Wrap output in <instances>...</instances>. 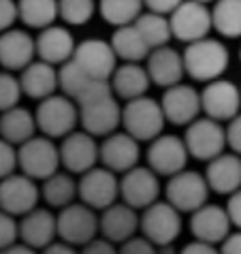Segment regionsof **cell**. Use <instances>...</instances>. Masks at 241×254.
<instances>
[{
  "label": "cell",
  "mask_w": 241,
  "mask_h": 254,
  "mask_svg": "<svg viewBox=\"0 0 241 254\" xmlns=\"http://www.w3.org/2000/svg\"><path fill=\"white\" fill-rule=\"evenodd\" d=\"M226 211L231 216L233 227L241 229V188L235 190L233 194H229V203H226Z\"/></svg>",
  "instance_id": "cell-45"
},
{
  "label": "cell",
  "mask_w": 241,
  "mask_h": 254,
  "mask_svg": "<svg viewBox=\"0 0 241 254\" xmlns=\"http://www.w3.org/2000/svg\"><path fill=\"white\" fill-rule=\"evenodd\" d=\"M60 160L68 173L83 175L101 162V143L88 130H73L62 139Z\"/></svg>",
  "instance_id": "cell-12"
},
{
  "label": "cell",
  "mask_w": 241,
  "mask_h": 254,
  "mask_svg": "<svg viewBox=\"0 0 241 254\" xmlns=\"http://www.w3.org/2000/svg\"><path fill=\"white\" fill-rule=\"evenodd\" d=\"M167 201L173 207H177L181 214H192L198 207L207 203V196L211 188L207 184V178L196 171H180L173 178H169L167 184Z\"/></svg>",
  "instance_id": "cell-9"
},
{
  "label": "cell",
  "mask_w": 241,
  "mask_h": 254,
  "mask_svg": "<svg viewBox=\"0 0 241 254\" xmlns=\"http://www.w3.org/2000/svg\"><path fill=\"white\" fill-rule=\"evenodd\" d=\"M75 39L64 26H47L37 37V58L49 62L54 66H60L68 62L75 54Z\"/></svg>",
  "instance_id": "cell-24"
},
{
  "label": "cell",
  "mask_w": 241,
  "mask_h": 254,
  "mask_svg": "<svg viewBox=\"0 0 241 254\" xmlns=\"http://www.w3.org/2000/svg\"><path fill=\"white\" fill-rule=\"evenodd\" d=\"M109 83L118 98L132 101L137 96L147 94V90L152 86V79H150L147 68L141 66L139 62H124V64H120L113 70Z\"/></svg>",
  "instance_id": "cell-28"
},
{
  "label": "cell",
  "mask_w": 241,
  "mask_h": 254,
  "mask_svg": "<svg viewBox=\"0 0 241 254\" xmlns=\"http://www.w3.org/2000/svg\"><path fill=\"white\" fill-rule=\"evenodd\" d=\"M214 30L226 39L241 37V0H216L211 9Z\"/></svg>",
  "instance_id": "cell-35"
},
{
  "label": "cell",
  "mask_w": 241,
  "mask_h": 254,
  "mask_svg": "<svg viewBox=\"0 0 241 254\" xmlns=\"http://www.w3.org/2000/svg\"><path fill=\"white\" fill-rule=\"evenodd\" d=\"M19 237V222L15 220V216L9 211L0 209V250L6 246H13Z\"/></svg>",
  "instance_id": "cell-40"
},
{
  "label": "cell",
  "mask_w": 241,
  "mask_h": 254,
  "mask_svg": "<svg viewBox=\"0 0 241 254\" xmlns=\"http://www.w3.org/2000/svg\"><path fill=\"white\" fill-rule=\"evenodd\" d=\"M19 19L34 30H43L60 17L58 0H17Z\"/></svg>",
  "instance_id": "cell-32"
},
{
  "label": "cell",
  "mask_w": 241,
  "mask_h": 254,
  "mask_svg": "<svg viewBox=\"0 0 241 254\" xmlns=\"http://www.w3.org/2000/svg\"><path fill=\"white\" fill-rule=\"evenodd\" d=\"M17 19H19L17 0H0V32L13 28Z\"/></svg>",
  "instance_id": "cell-42"
},
{
  "label": "cell",
  "mask_w": 241,
  "mask_h": 254,
  "mask_svg": "<svg viewBox=\"0 0 241 254\" xmlns=\"http://www.w3.org/2000/svg\"><path fill=\"white\" fill-rule=\"evenodd\" d=\"M17 167H19L17 145H13L6 139L0 137V180H4V178H9L11 173H15Z\"/></svg>",
  "instance_id": "cell-39"
},
{
  "label": "cell",
  "mask_w": 241,
  "mask_h": 254,
  "mask_svg": "<svg viewBox=\"0 0 241 254\" xmlns=\"http://www.w3.org/2000/svg\"><path fill=\"white\" fill-rule=\"evenodd\" d=\"M147 73H150L152 83L160 88H171L175 83H180L186 75V64H183V54L177 49L162 45L156 47L147 56Z\"/></svg>",
  "instance_id": "cell-22"
},
{
  "label": "cell",
  "mask_w": 241,
  "mask_h": 254,
  "mask_svg": "<svg viewBox=\"0 0 241 254\" xmlns=\"http://www.w3.org/2000/svg\"><path fill=\"white\" fill-rule=\"evenodd\" d=\"M183 141H186L190 156L203 162L214 160L229 145L226 143V126H222V122L207 116L196 118L194 122L188 124Z\"/></svg>",
  "instance_id": "cell-7"
},
{
  "label": "cell",
  "mask_w": 241,
  "mask_h": 254,
  "mask_svg": "<svg viewBox=\"0 0 241 254\" xmlns=\"http://www.w3.org/2000/svg\"><path fill=\"white\" fill-rule=\"evenodd\" d=\"M37 58V39L30 32L9 28L0 32V66L11 73L24 70Z\"/></svg>",
  "instance_id": "cell-19"
},
{
  "label": "cell",
  "mask_w": 241,
  "mask_h": 254,
  "mask_svg": "<svg viewBox=\"0 0 241 254\" xmlns=\"http://www.w3.org/2000/svg\"><path fill=\"white\" fill-rule=\"evenodd\" d=\"M226 143H229L233 152L241 156V114L229 120V126H226Z\"/></svg>",
  "instance_id": "cell-43"
},
{
  "label": "cell",
  "mask_w": 241,
  "mask_h": 254,
  "mask_svg": "<svg viewBox=\"0 0 241 254\" xmlns=\"http://www.w3.org/2000/svg\"><path fill=\"white\" fill-rule=\"evenodd\" d=\"M0 254H37V250L28 244H13V246H6V248L0 250Z\"/></svg>",
  "instance_id": "cell-50"
},
{
  "label": "cell",
  "mask_w": 241,
  "mask_h": 254,
  "mask_svg": "<svg viewBox=\"0 0 241 254\" xmlns=\"http://www.w3.org/2000/svg\"><path fill=\"white\" fill-rule=\"evenodd\" d=\"M239 58H241V49H239Z\"/></svg>",
  "instance_id": "cell-52"
},
{
  "label": "cell",
  "mask_w": 241,
  "mask_h": 254,
  "mask_svg": "<svg viewBox=\"0 0 241 254\" xmlns=\"http://www.w3.org/2000/svg\"><path fill=\"white\" fill-rule=\"evenodd\" d=\"M41 190L37 180L28 178L26 173H11L9 178L0 180V209L13 216H26L39 203Z\"/></svg>",
  "instance_id": "cell-16"
},
{
  "label": "cell",
  "mask_w": 241,
  "mask_h": 254,
  "mask_svg": "<svg viewBox=\"0 0 241 254\" xmlns=\"http://www.w3.org/2000/svg\"><path fill=\"white\" fill-rule=\"evenodd\" d=\"M160 105L167 116V122H171L175 126H188L190 122H194L203 111L201 92L181 81L171 88H165Z\"/></svg>",
  "instance_id": "cell-18"
},
{
  "label": "cell",
  "mask_w": 241,
  "mask_h": 254,
  "mask_svg": "<svg viewBox=\"0 0 241 254\" xmlns=\"http://www.w3.org/2000/svg\"><path fill=\"white\" fill-rule=\"evenodd\" d=\"M141 233L158 248L171 246L181 233V211L169 201H156L141 214Z\"/></svg>",
  "instance_id": "cell-8"
},
{
  "label": "cell",
  "mask_w": 241,
  "mask_h": 254,
  "mask_svg": "<svg viewBox=\"0 0 241 254\" xmlns=\"http://www.w3.org/2000/svg\"><path fill=\"white\" fill-rule=\"evenodd\" d=\"M22 94L24 90L19 83V77H15L11 70H0V114L19 105Z\"/></svg>",
  "instance_id": "cell-38"
},
{
  "label": "cell",
  "mask_w": 241,
  "mask_h": 254,
  "mask_svg": "<svg viewBox=\"0 0 241 254\" xmlns=\"http://www.w3.org/2000/svg\"><path fill=\"white\" fill-rule=\"evenodd\" d=\"M209 188L218 194H233L241 188V156L239 154H220L207 162L205 169Z\"/></svg>",
  "instance_id": "cell-26"
},
{
  "label": "cell",
  "mask_w": 241,
  "mask_h": 254,
  "mask_svg": "<svg viewBox=\"0 0 241 254\" xmlns=\"http://www.w3.org/2000/svg\"><path fill=\"white\" fill-rule=\"evenodd\" d=\"M37 130H39L37 118H34L30 109L15 105V107L0 114V137L6 139L13 145L26 143L28 139L34 137Z\"/></svg>",
  "instance_id": "cell-29"
},
{
  "label": "cell",
  "mask_w": 241,
  "mask_h": 254,
  "mask_svg": "<svg viewBox=\"0 0 241 254\" xmlns=\"http://www.w3.org/2000/svg\"><path fill=\"white\" fill-rule=\"evenodd\" d=\"M111 45L116 49L118 58L124 62H141L147 60L150 56V45L145 43V39L141 37V32L137 30L134 24H126V26H118L116 32L111 37Z\"/></svg>",
  "instance_id": "cell-30"
},
{
  "label": "cell",
  "mask_w": 241,
  "mask_h": 254,
  "mask_svg": "<svg viewBox=\"0 0 241 254\" xmlns=\"http://www.w3.org/2000/svg\"><path fill=\"white\" fill-rule=\"evenodd\" d=\"M141 141H137L128 132H111L101 143V162L103 167L111 169L113 173H126L139 165Z\"/></svg>",
  "instance_id": "cell-20"
},
{
  "label": "cell",
  "mask_w": 241,
  "mask_h": 254,
  "mask_svg": "<svg viewBox=\"0 0 241 254\" xmlns=\"http://www.w3.org/2000/svg\"><path fill=\"white\" fill-rule=\"evenodd\" d=\"M190 152L186 141L175 135H160L156 137L147 147V167L165 178H173L186 169Z\"/></svg>",
  "instance_id": "cell-14"
},
{
  "label": "cell",
  "mask_w": 241,
  "mask_h": 254,
  "mask_svg": "<svg viewBox=\"0 0 241 254\" xmlns=\"http://www.w3.org/2000/svg\"><path fill=\"white\" fill-rule=\"evenodd\" d=\"M41 194L47 205L52 207H66L75 201V196H79V186L77 182L70 178V173H60L56 171L52 178L43 180V188H41Z\"/></svg>",
  "instance_id": "cell-31"
},
{
  "label": "cell",
  "mask_w": 241,
  "mask_h": 254,
  "mask_svg": "<svg viewBox=\"0 0 241 254\" xmlns=\"http://www.w3.org/2000/svg\"><path fill=\"white\" fill-rule=\"evenodd\" d=\"M118 250H120V254H158V246L152 244L145 235H141V237L134 235L120 244Z\"/></svg>",
  "instance_id": "cell-41"
},
{
  "label": "cell",
  "mask_w": 241,
  "mask_h": 254,
  "mask_svg": "<svg viewBox=\"0 0 241 254\" xmlns=\"http://www.w3.org/2000/svg\"><path fill=\"white\" fill-rule=\"evenodd\" d=\"M56 235H58V220L49 209L34 207L19 220V239L32 246L34 250H43L54 244Z\"/></svg>",
  "instance_id": "cell-25"
},
{
  "label": "cell",
  "mask_w": 241,
  "mask_h": 254,
  "mask_svg": "<svg viewBox=\"0 0 241 254\" xmlns=\"http://www.w3.org/2000/svg\"><path fill=\"white\" fill-rule=\"evenodd\" d=\"M58 237L70 246H86L101 233V216L86 203H70L56 216Z\"/></svg>",
  "instance_id": "cell-6"
},
{
  "label": "cell",
  "mask_w": 241,
  "mask_h": 254,
  "mask_svg": "<svg viewBox=\"0 0 241 254\" xmlns=\"http://www.w3.org/2000/svg\"><path fill=\"white\" fill-rule=\"evenodd\" d=\"M165 124L167 116L162 111V105L147 94L126 101L122 107V126L137 141H154L162 135Z\"/></svg>",
  "instance_id": "cell-3"
},
{
  "label": "cell",
  "mask_w": 241,
  "mask_h": 254,
  "mask_svg": "<svg viewBox=\"0 0 241 254\" xmlns=\"http://www.w3.org/2000/svg\"><path fill=\"white\" fill-rule=\"evenodd\" d=\"M180 254H222L218 248H216V244H207V242H192V244H188L186 248H183Z\"/></svg>",
  "instance_id": "cell-47"
},
{
  "label": "cell",
  "mask_w": 241,
  "mask_h": 254,
  "mask_svg": "<svg viewBox=\"0 0 241 254\" xmlns=\"http://www.w3.org/2000/svg\"><path fill=\"white\" fill-rule=\"evenodd\" d=\"M60 19L68 26H83L88 24L96 11L94 0H58Z\"/></svg>",
  "instance_id": "cell-37"
},
{
  "label": "cell",
  "mask_w": 241,
  "mask_h": 254,
  "mask_svg": "<svg viewBox=\"0 0 241 254\" xmlns=\"http://www.w3.org/2000/svg\"><path fill=\"white\" fill-rule=\"evenodd\" d=\"M17 160L22 173H26L32 180H47L58 171L60 160V147L54 143L52 137H37L28 139L26 143L17 145Z\"/></svg>",
  "instance_id": "cell-5"
},
{
  "label": "cell",
  "mask_w": 241,
  "mask_h": 254,
  "mask_svg": "<svg viewBox=\"0 0 241 254\" xmlns=\"http://www.w3.org/2000/svg\"><path fill=\"white\" fill-rule=\"evenodd\" d=\"M134 26H137V30L141 32V37L145 39V43L150 45V49L169 45V41L173 37L169 15H162V13H156V11L141 13L137 17V22H134Z\"/></svg>",
  "instance_id": "cell-34"
},
{
  "label": "cell",
  "mask_w": 241,
  "mask_h": 254,
  "mask_svg": "<svg viewBox=\"0 0 241 254\" xmlns=\"http://www.w3.org/2000/svg\"><path fill=\"white\" fill-rule=\"evenodd\" d=\"M73 60L79 64L88 75L94 79H105L109 81L113 70L118 68V54L113 49L111 41L103 39H86L75 47Z\"/></svg>",
  "instance_id": "cell-17"
},
{
  "label": "cell",
  "mask_w": 241,
  "mask_h": 254,
  "mask_svg": "<svg viewBox=\"0 0 241 254\" xmlns=\"http://www.w3.org/2000/svg\"><path fill=\"white\" fill-rule=\"evenodd\" d=\"M220 252L222 254H241V229L237 233H231V235L224 239Z\"/></svg>",
  "instance_id": "cell-48"
},
{
  "label": "cell",
  "mask_w": 241,
  "mask_h": 254,
  "mask_svg": "<svg viewBox=\"0 0 241 254\" xmlns=\"http://www.w3.org/2000/svg\"><path fill=\"white\" fill-rule=\"evenodd\" d=\"M19 83L28 98L43 101L58 90V68L45 60H32L24 70H19Z\"/></svg>",
  "instance_id": "cell-27"
},
{
  "label": "cell",
  "mask_w": 241,
  "mask_h": 254,
  "mask_svg": "<svg viewBox=\"0 0 241 254\" xmlns=\"http://www.w3.org/2000/svg\"><path fill=\"white\" fill-rule=\"evenodd\" d=\"M79 186V199L92 209L103 211L120 199V180L107 167H94L81 175L77 182Z\"/></svg>",
  "instance_id": "cell-11"
},
{
  "label": "cell",
  "mask_w": 241,
  "mask_h": 254,
  "mask_svg": "<svg viewBox=\"0 0 241 254\" xmlns=\"http://www.w3.org/2000/svg\"><path fill=\"white\" fill-rule=\"evenodd\" d=\"M201 2H207L209 4V2H216V0H201Z\"/></svg>",
  "instance_id": "cell-51"
},
{
  "label": "cell",
  "mask_w": 241,
  "mask_h": 254,
  "mask_svg": "<svg viewBox=\"0 0 241 254\" xmlns=\"http://www.w3.org/2000/svg\"><path fill=\"white\" fill-rule=\"evenodd\" d=\"M231 54L226 45L218 39H198L188 43L183 52V64H186V75L192 77L194 81H214L224 75L229 68Z\"/></svg>",
  "instance_id": "cell-2"
},
{
  "label": "cell",
  "mask_w": 241,
  "mask_h": 254,
  "mask_svg": "<svg viewBox=\"0 0 241 254\" xmlns=\"http://www.w3.org/2000/svg\"><path fill=\"white\" fill-rule=\"evenodd\" d=\"M96 81H101V79H94L92 75H88L73 58H70L68 62H64V64H60V68H58V86L62 90V94L73 98L75 103L79 101V98L86 94Z\"/></svg>",
  "instance_id": "cell-33"
},
{
  "label": "cell",
  "mask_w": 241,
  "mask_h": 254,
  "mask_svg": "<svg viewBox=\"0 0 241 254\" xmlns=\"http://www.w3.org/2000/svg\"><path fill=\"white\" fill-rule=\"evenodd\" d=\"M81 254H120V250L116 248V244L109 242L107 237H103V239L94 237L92 242H88L86 246H83Z\"/></svg>",
  "instance_id": "cell-44"
},
{
  "label": "cell",
  "mask_w": 241,
  "mask_h": 254,
  "mask_svg": "<svg viewBox=\"0 0 241 254\" xmlns=\"http://www.w3.org/2000/svg\"><path fill=\"white\" fill-rule=\"evenodd\" d=\"M233 222L226 207L220 205H207L198 207L190 214V231L198 242L207 244H222L226 237L231 235Z\"/></svg>",
  "instance_id": "cell-21"
},
{
  "label": "cell",
  "mask_w": 241,
  "mask_h": 254,
  "mask_svg": "<svg viewBox=\"0 0 241 254\" xmlns=\"http://www.w3.org/2000/svg\"><path fill=\"white\" fill-rule=\"evenodd\" d=\"M203 114L214 118L218 122H229L241 109V88L229 79L218 77L214 81H207V86L201 92Z\"/></svg>",
  "instance_id": "cell-15"
},
{
  "label": "cell",
  "mask_w": 241,
  "mask_h": 254,
  "mask_svg": "<svg viewBox=\"0 0 241 254\" xmlns=\"http://www.w3.org/2000/svg\"><path fill=\"white\" fill-rule=\"evenodd\" d=\"M139 209L130 207L128 203H113L101 214V233L113 244H122L126 239L137 235V229L141 227Z\"/></svg>",
  "instance_id": "cell-23"
},
{
  "label": "cell",
  "mask_w": 241,
  "mask_h": 254,
  "mask_svg": "<svg viewBox=\"0 0 241 254\" xmlns=\"http://www.w3.org/2000/svg\"><path fill=\"white\" fill-rule=\"evenodd\" d=\"M143 0H98V11L103 19L111 26L134 24L143 13Z\"/></svg>",
  "instance_id": "cell-36"
},
{
  "label": "cell",
  "mask_w": 241,
  "mask_h": 254,
  "mask_svg": "<svg viewBox=\"0 0 241 254\" xmlns=\"http://www.w3.org/2000/svg\"><path fill=\"white\" fill-rule=\"evenodd\" d=\"M181 2L183 0H143L147 11H156V13H162V15H171Z\"/></svg>",
  "instance_id": "cell-46"
},
{
  "label": "cell",
  "mask_w": 241,
  "mask_h": 254,
  "mask_svg": "<svg viewBox=\"0 0 241 254\" xmlns=\"http://www.w3.org/2000/svg\"><path fill=\"white\" fill-rule=\"evenodd\" d=\"M169 19H171L173 37L177 41H183V43L205 39L214 28L211 9L207 6V2H201V0H183L169 15Z\"/></svg>",
  "instance_id": "cell-10"
},
{
  "label": "cell",
  "mask_w": 241,
  "mask_h": 254,
  "mask_svg": "<svg viewBox=\"0 0 241 254\" xmlns=\"http://www.w3.org/2000/svg\"><path fill=\"white\" fill-rule=\"evenodd\" d=\"M34 118H37L39 130L45 137L64 139L79 124V107L66 94H52L39 101Z\"/></svg>",
  "instance_id": "cell-4"
},
{
  "label": "cell",
  "mask_w": 241,
  "mask_h": 254,
  "mask_svg": "<svg viewBox=\"0 0 241 254\" xmlns=\"http://www.w3.org/2000/svg\"><path fill=\"white\" fill-rule=\"evenodd\" d=\"M120 196L134 209H145L160 196L158 173L150 167H132L120 178Z\"/></svg>",
  "instance_id": "cell-13"
},
{
  "label": "cell",
  "mask_w": 241,
  "mask_h": 254,
  "mask_svg": "<svg viewBox=\"0 0 241 254\" xmlns=\"http://www.w3.org/2000/svg\"><path fill=\"white\" fill-rule=\"evenodd\" d=\"M79 124L94 137H107L122 126L120 98L111 90L109 81H96L79 101Z\"/></svg>",
  "instance_id": "cell-1"
},
{
  "label": "cell",
  "mask_w": 241,
  "mask_h": 254,
  "mask_svg": "<svg viewBox=\"0 0 241 254\" xmlns=\"http://www.w3.org/2000/svg\"><path fill=\"white\" fill-rule=\"evenodd\" d=\"M43 254H79L75 250V246H70L66 242H58V244H49L47 248H43Z\"/></svg>",
  "instance_id": "cell-49"
}]
</instances>
